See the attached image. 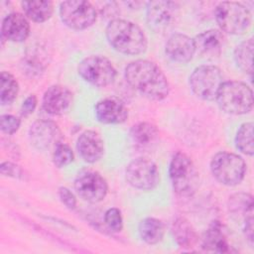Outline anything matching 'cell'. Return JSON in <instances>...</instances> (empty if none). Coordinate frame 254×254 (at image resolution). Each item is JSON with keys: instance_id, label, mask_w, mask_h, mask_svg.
Segmentation results:
<instances>
[{"instance_id": "52a82bcc", "label": "cell", "mask_w": 254, "mask_h": 254, "mask_svg": "<svg viewBox=\"0 0 254 254\" xmlns=\"http://www.w3.org/2000/svg\"><path fill=\"white\" fill-rule=\"evenodd\" d=\"M223 83L221 70L215 65H200L193 69L190 76V86L199 98L207 101L216 99L218 90Z\"/></svg>"}, {"instance_id": "8992f818", "label": "cell", "mask_w": 254, "mask_h": 254, "mask_svg": "<svg viewBox=\"0 0 254 254\" xmlns=\"http://www.w3.org/2000/svg\"><path fill=\"white\" fill-rule=\"evenodd\" d=\"M214 15L220 29L228 34L241 35L251 25L252 16L249 9L237 2L219 3Z\"/></svg>"}, {"instance_id": "9a60e30c", "label": "cell", "mask_w": 254, "mask_h": 254, "mask_svg": "<svg viewBox=\"0 0 254 254\" xmlns=\"http://www.w3.org/2000/svg\"><path fill=\"white\" fill-rule=\"evenodd\" d=\"M95 116L103 124H120L126 121L128 110L119 98L106 97L96 103Z\"/></svg>"}, {"instance_id": "3957f363", "label": "cell", "mask_w": 254, "mask_h": 254, "mask_svg": "<svg viewBox=\"0 0 254 254\" xmlns=\"http://www.w3.org/2000/svg\"><path fill=\"white\" fill-rule=\"evenodd\" d=\"M216 101L220 109L228 114H246L253 107V92L245 82L225 81L218 90Z\"/></svg>"}, {"instance_id": "7a4b0ae2", "label": "cell", "mask_w": 254, "mask_h": 254, "mask_svg": "<svg viewBox=\"0 0 254 254\" xmlns=\"http://www.w3.org/2000/svg\"><path fill=\"white\" fill-rule=\"evenodd\" d=\"M106 38L110 46L125 55H139L147 50L148 42L144 32L135 23L114 19L106 27Z\"/></svg>"}, {"instance_id": "5b68a950", "label": "cell", "mask_w": 254, "mask_h": 254, "mask_svg": "<svg viewBox=\"0 0 254 254\" xmlns=\"http://www.w3.org/2000/svg\"><path fill=\"white\" fill-rule=\"evenodd\" d=\"M210 171L217 182L233 187L244 179L246 165L244 160L234 153L219 152L210 161Z\"/></svg>"}, {"instance_id": "30bf717a", "label": "cell", "mask_w": 254, "mask_h": 254, "mask_svg": "<svg viewBox=\"0 0 254 254\" xmlns=\"http://www.w3.org/2000/svg\"><path fill=\"white\" fill-rule=\"evenodd\" d=\"M128 184L142 190H154L160 182V173L157 165L145 158L131 161L125 171Z\"/></svg>"}, {"instance_id": "d6a6232c", "label": "cell", "mask_w": 254, "mask_h": 254, "mask_svg": "<svg viewBox=\"0 0 254 254\" xmlns=\"http://www.w3.org/2000/svg\"><path fill=\"white\" fill-rule=\"evenodd\" d=\"M0 173L3 176L11 177L14 179H21L24 180L25 175L24 171L16 164L12 162H3L0 166Z\"/></svg>"}, {"instance_id": "cb8c5ba5", "label": "cell", "mask_w": 254, "mask_h": 254, "mask_svg": "<svg viewBox=\"0 0 254 254\" xmlns=\"http://www.w3.org/2000/svg\"><path fill=\"white\" fill-rule=\"evenodd\" d=\"M139 234L146 243L157 244L164 237L165 225L158 218L146 217L139 223Z\"/></svg>"}, {"instance_id": "4fadbf2b", "label": "cell", "mask_w": 254, "mask_h": 254, "mask_svg": "<svg viewBox=\"0 0 254 254\" xmlns=\"http://www.w3.org/2000/svg\"><path fill=\"white\" fill-rule=\"evenodd\" d=\"M62 138L59 126L51 120H37L29 129V139L31 144L38 150L46 151L51 147H56Z\"/></svg>"}, {"instance_id": "7402d4cb", "label": "cell", "mask_w": 254, "mask_h": 254, "mask_svg": "<svg viewBox=\"0 0 254 254\" xmlns=\"http://www.w3.org/2000/svg\"><path fill=\"white\" fill-rule=\"evenodd\" d=\"M172 232L176 242L182 248L190 249L197 241V235L194 228L185 217H177L174 220Z\"/></svg>"}, {"instance_id": "e575fe53", "label": "cell", "mask_w": 254, "mask_h": 254, "mask_svg": "<svg viewBox=\"0 0 254 254\" xmlns=\"http://www.w3.org/2000/svg\"><path fill=\"white\" fill-rule=\"evenodd\" d=\"M37 103H38V100H37V97L36 95L32 94L30 96H28L22 103L21 105V109H20V113L23 117H27L29 116L30 114H32L37 106Z\"/></svg>"}, {"instance_id": "277c9868", "label": "cell", "mask_w": 254, "mask_h": 254, "mask_svg": "<svg viewBox=\"0 0 254 254\" xmlns=\"http://www.w3.org/2000/svg\"><path fill=\"white\" fill-rule=\"evenodd\" d=\"M169 175L174 190L181 196L192 195L199 184L198 172L191 159L183 152H177L170 163Z\"/></svg>"}, {"instance_id": "6da1fadb", "label": "cell", "mask_w": 254, "mask_h": 254, "mask_svg": "<svg viewBox=\"0 0 254 254\" xmlns=\"http://www.w3.org/2000/svg\"><path fill=\"white\" fill-rule=\"evenodd\" d=\"M127 82L151 100H163L170 92V84L162 69L148 60H136L125 67Z\"/></svg>"}, {"instance_id": "4dcf8cb0", "label": "cell", "mask_w": 254, "mask_h": 254, "mask_svg": "<svg viewBox=\"0 0 254 254\" xmlns=\"http://www.w3.org/2000/svg\"><path fill=\"white\" fill-rule=\"evenodd\" d=\"M104 221L109 229L114 232H120L123 228V219L121 211L116 207H111L104 214Z\"/></svg>"}, {"instance_id": "e0dca14e", "label": "cell", "mask_w": 254, "mask_h": 254, "mask_svg": "<svg viewBox=\"0 0 254 254\" xmlns=\"http://www.w3.org/2000/svg\"><path fill=\"white\" fill-rule=\"evenodd\" d=\"M79 156L87 163H95L104 154V143L98 133L92 130L82 132L76 142Z\"/></svg>"}, {"instance_id": "ffe728a7", "label": "cell", "mask_w": 254, "mask_h": 254, "mask_svg": "<svg viewBox=\"0 0 254 254\" xmlns=\"http://www.w3.org/2000/svg\"><path fill=\"white\" fill-rule=\"evenodd\" d=\"M202 247L207 251L217 253L230 252V246L219 221H213L202 237Z\"/></svg>"}, {"instance_id": "8fae6325", "label": "cell", "mask_w": 254, "mask_h": 254, "mask_svg": "<svg viewBox=\"0 0 254 254\" xmlns=\"http://www.w3.org/2000/svg\"><path fill=\"white\" fill-rule=\"evenodd\" d=\"M74 189L83 200L91 203L104 199L108 191L105 179L98 172L90 169L78 172L74 180Z\"/></svg>"}, {"instance_id": "44dd1931", "label": "cell", "mask_w": 254, "mask_h": 254, "mask_svg": "<svg viewBox=\"0 0 254 254\" xmlns=\"http://www.w3.org/2000/svg\"><path fill=\"white\" fill-rule=\"evenodd\" d=\"M130 138L138 148H151L159 139V131L157 127L150 122H140L132 126Z\"/></svg>"}, {"instance_id": "484cf974", "label": "cell", "mask_w": 254, "mask_h": 254, "mask_svg": "<svg viewBox=\"0 0 254 254\" xmlns=\"http://www.w3.org/2000/svg\"><path fill=\"white\" fill-rule=\"evenodd\" d=\"M48 56L49 53L39 46L28 50L24 58V64H22L26 72H30L31 75L43 72L49 64Z\"/></svg>"}, {"instance_id": "ac0fdd59", "label": "cell", "mask_w": 254, "mask_h": 254, "mask_svg": "<svg viewBox=\"0 0 254 254\" xmlns=\"http://www.w3.org/2000/svg\"><path fill=\"white\" fill-rule=\"evenodd\" d=\"M30 34V24L21 13H10L2 21L1 37L11 42H24Z\"/></svg>"}, {"instance_id": "2e32d148", "label": "cell", "mask_w": 254, "mask_h": 254, "mask_svg": "<svg viewBox=\"0 0 254 254\" xmlns=\"http://www.w3.org/2000/svg\"><path fill=\"white\" fill-rule=\"evenodd\" d=\"M166 54L174 62L189 63L195 54L193 39L181 33L173 34L166 44Z\"/></svg>"}, {"instance_id": "603a6c76", "label": "cell", "mask_w": 254, "mask_h": 254, "mask_svg": "<svg viewBox=\"0 0 254 254\" xmlns=\"http://www.w3.org/2000/svg\"><path fill=\"white\" fill-rule=\"evenodd\" d=\"M24 14L30 20L43 23L49 20L54 12L52 1H24L21 3Z\"/></svg>"}, {"instance_id": "d6986e66", "label": "cell", "mask_w": 254, "mask_h": 254, "mask_svg": "<svg viewBox=\"0 0 254 254\" xmlns=\"http://www.w3.org/2000/svg\"><path fill=\"white\" fill-rule=\"evenodd\" d=\"M195 52L203 57L220 55L224 44V36L219 30L209 29L196 35L193 39Z\"/></svg>"}, {"instance_id": "5bb4252c", "label": "cell", "mask_w": 254, "mask_h": 254, "mask_svg": "<svg viewBox=\"0 0 254 254\" xmlns=\"http://www.w3.org/2000/svg\"><path fill=\"white\" fill-rule=\"evenodd\" d=\"M72 103L71 91L60 84L50 86L44 93L42 104L44 110L51 115H63L66 113Z\"/></svg>"}, {"instance_id": "836d02e7", "label": "cell", "mask_w": 254, "mask_h": 254, "mask_svg": "<svg viewBox=\"0 0 254 254\" xmlns=\"http://www.w3.org/2000/svg\"><path fill=\"white\" fill-rule=\"evenodd\" d=\"M59 196L61 201L69 209H73L76 206V198L74 194L65 187L59 189Z\"/></svg>"}, {"instance_id": "d4e9b609", "label": "cell", "mask_w": 254, "mask_h": 254, "mask_svg": "<svg viewBox=\"0 0 254 254\" xmlns=\"http://www.w3.org/2000/svg\"><path fill=\"white\" fill-rule=\"evenodd\" d=\"M228 209L234 218H246L253 216V197L249 193H234L229 197Z\"/></svg>"}, {"instance_id": "f546056e", "label": "cell", "mask_w": 254, "mask_h": 254, "mask_svg": "<svg viewBox=\"0 0 254 254\" xmlns=\"http://www.w3.org/2000/svg\"><path fill=\"white\" fill-rule=\"evenodd\" d=\"M74 159L73 152L71 148L65 144L60 142L53 152V163L57 168H64L69 165Z\"/></svg>"}, {"instance_id": "ba28073f", "label": "cell", "mask_w": 254, "mask_h": 254, "mask_svg": "<svg viewBox=\"0 0 254 254\" xmlns=\"http://www.w3.org/2000/svg\"><path fill=\"white\" fill-rule=\"evenodd\" d=\"M78 74L87 82L98 87L111 84L116 76V69L111 62L102 56H88L77 66Z\"/></svg>"}, {"instance_id": "7c38bea8", "label": "cell", "mask_w": 254, "mask_h": 254, "mask_svg": "<svg viewBox=\"0 0 254 254\" xmlns=\"http://www.w3.org/2000/svg\"><path fill=\"white\" fill-rule=\"evenodd\" d=\"M179 13V5L173 1H151L147 3V22L155 32L168 30Z\"/></svg>"}, {"instance_id": "1f68e13d", "label": "cell", "mask_w": 254, "mask_h": 254, "mask_svg": "<svg viewBox=\"0 0 254 254\" xmlns=\"http://www.w3.org/2000/svg\"><path fill=\"white\" fill-rule=\"evenodd\" d=\"M21 125V120L11 114H3L0 117V128L5 134L11 135L18 131Z\"/></svg>"}, {"instance_id": "83f0119b", "label": "cell", "mask_w": 254, "mask_h": 254, "mask_svg": "<svg viewBox=\"0 0 254 254\" xmlns=\"http://www.w3.org/2000/svg\"><path fill=\"white\" fill-rule=\"evenodd\" d=\"M236 148L245 155L253 156L254 154V140H253V123H243L235 136Z\"/></svg>"}, {"instance_id": "4316f807", "label": "cell", "mask_w": 254, "mask_h": 254, "mask_svg": "<svg viewBox=\"0 0 254 254\" xmlns=\"http://www.w3.org/2000/svg\"><path fill=\"white\" fill-rule=\"evenodd\" d=\"M253 50L252 38L241 42L234 50V60L237 66L249 75L253 73Z\"/></svg>"}, {"instance_id": "9c48e42d", "label": "cell", "mask_w": 254, "mask_h": 254, "mask_svg": "<svg viewBox=\"0 0 254 254\" xmlns=\"http://www.w3.org/2000/svg\"><path fill=\"white\" fill-rule=\"evenodd\" d=\"M63 23L73 30H84L96 21V10L88 1H64L60 5Z\"/></svg>"}, {"instance_id": "d590c367", "label": "cell", "mask_w": 254, "mask_h": 254, "mask_svg": "<svg viewBox=\"0 0 254 254\" xmlns=\"http://www.w3.org/2000/svg\"><path fill=\"white\" fill-rule=\"evenodd\" d=\"M243 232L247 241L252 246L253 245V216H250L244 220Z\"/></svg>"}, {"instance_id": "f1b7e54d", "label": "cell", "mask_w": 254, "mask_h": 254, "mask_svg": "<svg viewBox=\"0 0 254 254\" xmlns=\"http://www.w3.org/2000/svg\"><path fill=\"white\" fill-rule=\"evenodd\" d=\"M19 92V84L16 78L8 71L1 72V87H0V102L2 105L12 103Z\"/></svg>"}]
</instances>
